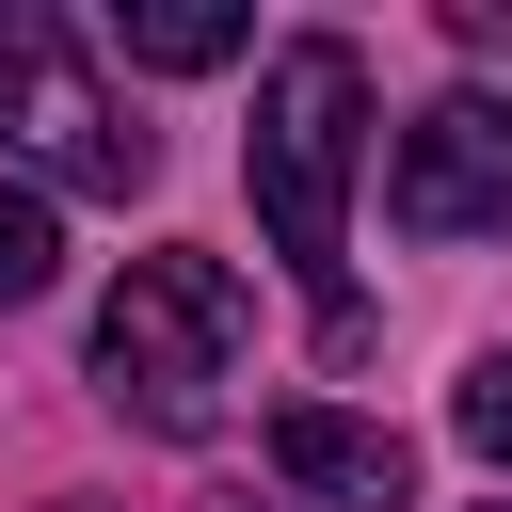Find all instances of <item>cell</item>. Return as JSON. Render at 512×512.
Instances as JSON below:
<instances>
[{"label":"cell","mask_w":512,"mask_h":512,"mask_svg":"<svg viewBox=\"0 0 512 512\" xmlns=\"http://www.w3.org/2000/svg\"><path fill=\"white\" fill-rule=\"evenodd\" d=\"M352 144H368V48H352V32H288L272 80H256V128H240V176H256V224H272V256H288V288L320 304L336 352L368 336L352 256H336V224H352Z\"/></svg>","instance_id":"1"},{"label":"cell","mask_w":512,"mask_h":512,"mask_svg":"<svg viewBox=\"0 0 512 512\" xmlns=\"http://www.w3.org/2000/svg\"><path fill=\"white\" fill-rule=\"evenodd\" d=\"M224 352H240V272L224 256H128V288L96 304V384L144 432H208Z\"/></svg>","instance_id":"2"},{"label":"cell","mask_w":512,"mask_h":512,"mask_svg":"<svg viewBox=\"0 0 512 512\" xmlns=\"http://www.w3.org/2000/svg\"><path fill=\"white\" fill-rule=\"evenodd\" d=\"M0 144L48 176V192H144L160 144L112 112V80L80 64V32L48 0H0Z\"/></svg>","instance_id":"3"},{"label":"cell","mask_w":512,"mask_h":512,"mask_svg":"<svg viewBox=\"0 0 512 512\" xmlns=\"http://www.w3.org/2000/svg\"><path fill=\"white\" fill-rule=\"evenodd\" d=\"M384 224L400 240H512V96H432L384 144Z\"/></svg>","instance_id":"4"},{"label":"cell","mask_w":512,"mask_h":512,"mask_svg":"<svg viewBox=\"0 0 512 512\" xmlns=\"http://www.w3.org/2000/svg\"><path fill=\"white\" fill-rule=\"evenodd\" d=\"M272 464H288L304 496H352V512H400V496H416V448H400L384 416H320V400L272 416Z\"/></svg>","instance_id":"5"},{"label":"cell","mask_w":512,"mask_h":512,"mask_svg":"<svg viewBox=\"0 0 512 512\" xmlns=\"http://www.w3.org/2000/svg\"><path fill=\"white\" fill-rule=\"evenodd\" d=\"M112 32H128V64H160V80H192V64H240V48H256V16H224V0H128Z\"/></svg>","instance_id":"6"},{"label":"cell","mask_w":512,"mask_h":512,"mask_svg":"<svg viewBox=\"0 0 512 512\" xmlns=\"http://www.w3.org/2000/svg\"><path fill=\"white\" fill-rule=\"evenodd\" d=\"M48 272H64V224H48V192H16V176H0V304H32Z\"/></svg>","instance_id":"7"},{"label":"cell","mask_w":512,"mask_h":512,"mask_svg":"<svg viewBox=\"0 0 512 512\" xmlns=\"http://www.w3.org/2000/svg\"><path fill=\"white\" fill-rule=\"evenodd\" d=\"M464 448L512 464V352H480V384H464Z\"/></svg>","instance_id":"8"},{"label":"cell","mask_w":512,"mask_h":512,"mask_svg":"<svg viewBox=\"0 0 512 512\" xmlns=\"http://www.w3.org/2000/svg\"><path fill=\"white\" fill-rule=\"evenodd\" d=\"M448 32H464V48H512V0H464Z\"/></svg>","instance_id":"9"}]
</instances>
